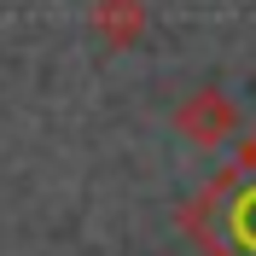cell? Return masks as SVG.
I'll return each instance as SVG.
<instances>
[{
  "label": "cell",
  "instance_id": "obj_1",
  "mask_svg": "<svg viewBox=\"0 0 256 256\" xmlns=\"http://www.w3.org/2000/svg\"><path fill=\"white\" fill-rule=\"evenodd\" d=\"M175 128H180V140H192L198 152H216V146H227L239 134V105L222 88H192L175 105Z\"/></svg>",
  "mask_w": 256,
  "mask_h": 256
},
{
  "label": "cell",
  "instance_id": "obj_2",
  "mask_svg": "<svg viewBox=\"0 0 256 256\" xmlns=\"http://www.w3.org/2000/svg\"><path fill=\"white\" fill-rule=\"evenodd\" d=\"M88 30H94L111 52L140 47V35H146V0H94V6H88Z\"/></svg>",
  "mask_w": 256,
  "mask_h": 256
},
{
  "label": "cell",
  "instance_id": "obj_3",
  "mask_svg": "<svg viewBox=\"0 0 256 256\" xmlns=\"http://www.w3.org/2000/svg\"><path fill=\"white\" fill-rule=\"evenodd\" d=\"M239 175H244V180H256V128L244 134V146H239Z\"/></svg>",
  "mask_w": 256,
  "mask_h": 256
}]
</instances>
